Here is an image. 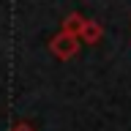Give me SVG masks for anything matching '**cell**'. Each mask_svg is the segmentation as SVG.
I'll list each match as a JSON object with an SVG mask.
<instances>
[{
	"instance_id": "1",
	"label": "cell",
	"mask_w": 131,
	"mask_h": 131,
	"mask_svg": "<svg viewBox=\"0 0 131 131\" xmlns=\"http://www.w3.org/2000/svg\"><path fill=\"white\" fill-rule=\"evenodd\" d=\"M49 49L55 52V57L68 60V57H74L77 52H79V36H71V33H63V30H60L55 38H52Z\"/></svg>"
},
{
	"instance_id": "2",
	"label": "cell",
	"mask_w": 131,
	"mask_h": 131,
	"mask_svg": "<svg viewBox=\"0 0 131 131\" xmlns=\"http://www.w3.org/2000/svg\"><path fill=\"white\" fill-rule=\"evenodd\" d=\"M101 36H104V27L98 22H93V19H85V25L79 30V44H98Z\"/></svg>"
},
{
	"instance_id": "3",
	"label": "cell",
	"mask_w": 131,
	"mask_h": 131,
	"mask_svg": "<svg viewBox=\"0 0 131 131\" xmlns=\"http://www.w3.org/2000/svg\"><path fill=\"white\" fill-rule=\"evenodd\" d=\"M82 25H85V16L74 11V14H68V16L63 19V33H71V36H79Z\"/></svg>"
},
{
	"instance_id": "4",
	"label": "cell",
	"mask_w": 131,
	"mask_h": 131,
	"mask_svg": "<svg viewBox=\"0 0 131 131\" xmlns=\"http://www.w3.org/2000/svg\"><path fill=\"white\" fill-rule=\"evenodd\" d=\"M11 131H33V128H30V126H27V123H16V126H14V128H11Z\"/></svg>"
}]
</instances>
